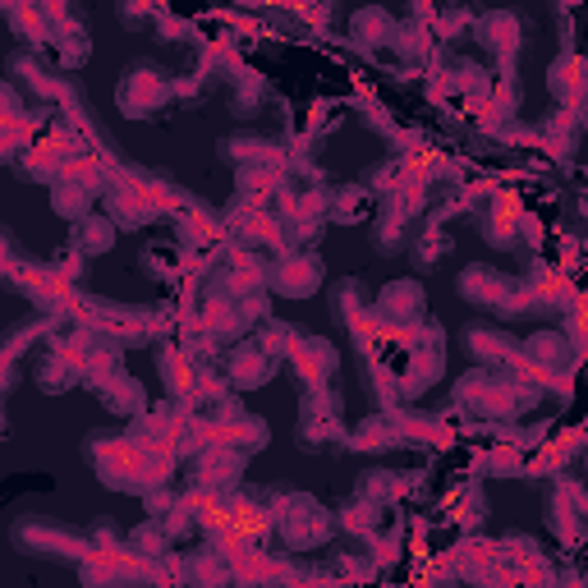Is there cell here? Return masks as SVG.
Masks as SVG:
<instances>
[{"mask_svg": "<svg viewBox=\"0 0 588 588\" xmlns=\"http://www.w3.org/2000/svg\"><path fill=\"white\" fill-rule=\"evenodd\" d=\"M87 460L97 464L102 483L120 492H147L171 474V455L157 437H102L97 432V437H87Z\"/></svg>", "mask_w": 588, "mask_h": 588, "instance_id": "6da1fadb", "label": "cell"}, {"mask_svg": "<svg viewBox=\"0 0 588 588\" xmlns=\"http://www.w3.org/2000/svg\"><path fill=\"white\" fill-rule=\"evenodd\" d=\"M543 386L529 378V368H474L470 378L455 386V405L487 414V419H510L538 405Z\"/></svg>", "mask_w": 588, "mask_h": 588, "instance_id": "7a4b0ae2", "label": "cell"}, {"mask_svg": "<svg viewBox=\"0 0 588 588\" xmlns=\"http://www.w3.org/2000/svg\"><path fill=\"white\" fill-rule=\"evenodd\" d=\"M14 547L28 556H55V561H83V556H92L87 534H70V529L47 524L38 515H23L14 524Z\"/></svg>", "mask_w": 588, "mask_h": 588, "instance_id": "3957f363", "label": "cell"}, {"mask_svg": "<svg viewBox=\"0 0 588 588\" xmlns=\"http://www.w3.org/2000/svg\"><path fill=\"white\" fill-rule=\"evenodd\" d=\"M276 524H281V534L295 551H308V547H322L331 538V510L318 506L313 497H303V492H295V497H281V506H276Z\"/></svg>", "mask_w": 588, "mask_h": 588, "instance_id": "277c9868", "label": "cell"}, {"mask_svg": "<svg viewBox=\"0 0 588 588\" xmlns=\"http://www.w3.org/2000/svg\"><path fill=\"white\" fill-rule=\"evenodd\" d=\"M519 281L497 267H464L460 271V299H470L478 308H492V313H519L524 299H519Z\"/></svg>", "mask_w": 588, "mask_h": 588, "instance_id": "5b68a950", "label": "cell"}, {"mask_svg": "<svg viewBox=\"0 0 588 588\" xmlns=\"http://www.w3.org/2000/svg\"><path fill=\"white\" fill-rule=\"evenodd\" d=\"M171 97H175L171 79H166L162 70H152V65H134V70L125 74V83H120V92H115L120 111L134 115V120H138V115H157Z\"/></svg>", "mask_w": 588, "mask_h": 588, "instance_id": "8992f818", "label": "cell"}, {"mask_svg": "<svg viewBox=\"0 0 588 588\" xmlns=\"http://www.w3.org/2000/svg\"><path fill=\"white\" fill-rule=\"evenodd\" d=\"M286 363H290V373H295V378L303 382V391H308V386H322V382H331V378H336L340 350L331 345L327 336H308V331H299V340L290 345Z\"/></svg>", "mask_w": 588, "mask_h": 588, "instance_id": "52a82bcc", "label": "cell"}, {"mask_svg": "<svg viewBox=\"0 0 588 588\" xmlns=\"http://www.w3.org/2000/svg\"><path fill=\"white\" fill-rule=\"evenodd\" d=\"M322 262L313 254H286V258H276L271 271H267V290L276 295H286V299H308V295H318L322 286Z\"/></svg>", "mask_w": 588, "mask_h": 588, "instance_id": "ba28073f", "label": "cell"}, {"mask_svg": "<svg viewBox=\"0 0 588 588\" xmlns=\"http://www.w3.org/2000/svg\"><path fill=\"white\" fill-rule=\"evenodd\" d=\"M474 38L502 60V70H510V60H515V51L524 42V23L510 10H487L483 19H474Z\"/></svg>", "mask_w": 588, "mask_h": 588, "instance_id": "9c48e42d", "label": "cell"}, {"mask_svg": "<svg viewBox=\"0 0 588 588\" xmlns=\"http://www.w3.org/2000/svg\"><path fill=\"white\" fill-rule=\"evenodd\" d=\"M373 318H378L382 327H391V331L419 322V318H423V286H419V281H391V286L378 295V303H373Z\"/></svg>", "mask_w": 588, "mask_h": 588, "instance_id": "30bf717a", "label": "cell"}, {"mask_svg": "<svg viewBox=\"0 0 588 588\" xmlns=\"http://www.w3.org/2000/svg\"><path fill=\"white\" fill-rule=\"evenodd\" d=\"M97 189H102V184H97V175H92V171H79L74 175V166H65V171L55 175V184H51V207L60 216H70V221H79V216H87Z\"/></svg>", "mask_w": 588, "mask_h": 588, "instance_id": "8fae6325", "label": "cell"}, {"mask_svg": "<svg viewBox=\"0 0 588 588\" xmlns=\"http://www.w3.org/2000/svg\"><path fill=\"white\" fill-rule=\"evenodd\" d=\"M79 373H83V359H74L65 345H55V340L47 336V354L38 359V386L42 391H51V395H60V391H70L74 382H79Z\"/></svg>", "mask_w": 588, "mask_h": 588, "instance_id": "7c38bea8", "label": "cell"}, {"mask_svg": "<svg viewBox=\"0 0 588 588\" xmlns=\"http://www.w3.org/2000/svg\"><path fill=\"white\" fill-rule=\"evenodd\" d=\"M470 354L483 359V368H524L519 350H515V340L497 327H470Z\"/></svg>", "mask_w": 588, "mask_h": 588, "instance_id": "4fadbf2b", "label": "cell"}, {"mask_svg": "<svg viewBox=\"0 0 588 588\" xmlns=\"http://www.w3.org/2000/svg\"><path fill=\"white\" fill-rule=\"evenodd\" d=\"M271 373H276V359H271L262 345H235V350H230L226 378H230L235 386H262V382H271Z\"/></svg>", "mask_w": 588, "mask_h": 588, "instance_id": "5bb4252c", "label": "cell"}, {"mask_svg": "<svg viewBox=\"0 0 588 588\" xmlns=\"http://www.w3.org/2000/svg\"><path fill=\"white\" fill-rule=\"evenodd\" d=\"M519 359L524 368H538V373H551V368H561L566 373V363H570V345L556 331H534L529 340L519 345Z\"/></svg>", "mask_w": 588, "mask_h": 588, "instance_id": "9a60e30c", "label": "cell"}, {"mask_svg": "<svg viewBox=\"0 0 588 588\" xmlns=\"http://www.w3.org/2000/svg\"><path fill=\"white\" fill-rule=\"evenodd\" d=\"M350 432L340 427V414H299V442L303 451H345Z\"/></svg>", "mask_w": 588, "mask_h": 588, "instance_id": "2e32d148", "label": "cell"}, {"mask_svg": "<svg viewBox=\"0 0 588 588\" xmlns=\"http://www.w3.org/2000/svg\"><path fill=\"white\" fill-rule=\"evenodd\" d=\"M6 19H10V28H14V38H23L28 47H42V42H51V14L38 6V0H10V10H6Z\"/></svg>", "mask_w": 588, "mask_h": 588, "instance_id": "e0dca14e", "label": "cell"}, {"mask_svg": "<svg viewBox=\"0 0 588 588\" xmlns=\"http://www.w3.org/2000/svg\"><path fill=\"white\" fill-rule=\"evenodd\" d=\"M19 166H23V175H33L42 184H55V175L70 166V157H65V147H60V143H33V147H19Z\"/></svg>", "mask_w": 588, "mask_h": 588, "instance_id": "ac0fdd59", "label": "cell"}, {"mask_svg": "<svg viewBox=\"0 0 588 588\" xmlns=\"http://www.w3.org/2000/svg\"><path fill=\"white\" fill-rule=\"evenodd\" d=\"M10 74H14V83L33 87L38 97H55V92H65V83H60L33 51H14V55H10Z\"/></svg>", "mask_w": 588, "mask_h": 588, "instance_id": "d6986e66", "label": "cell"}, {"mask_svg": "<svg viewBox=\"0 0 588 588\" xmlns=\"http://www.w3.org/2000/svg\"><path fill=\"white\" fill-rule=\"evenodd\" d=\"M115 244V221L111 216H79V226H74V249L83 254V258H97V254H106Z\"/></svg>", "mask_w": 588, "mask_h": 588, "instance_id": "ffe728a7", "label": "cell"}, {"mask_svg": "<svg viewBox=\"0 0 588 588\" xmlns=\"http://www.w3.org/2000/svg\"><path fill=\"white\" fill-rule=\"evenodd\" d=\"M368 203H373V189H368V184H345V189H336L327 198V216L340 226H354L368 216Z\"/></svg>", "mask_w": 588, "mask_h": 588, "instance_id": "44dd1931", "label": "cell"}, {"mask_svg": "<svg viewBox=\"0 0 588 588\" xmlns=\"http://www.w3.org/2000/svg\"><path fill=\"white\" fill-rule=\"evenodd\" d=\"M97 395H102V405L115 410V414H138L143 410V386L130 373H120V368L97 386Z\"/></svg>", "mask_w": 588, "mask_h": 588, "instance_id": "7402d4cb", "label": "cell"}, {"mask_svg": "<svg viewBox=\"0 0 588 588\" xmlns=\"http://www.w3.org/2000/svg\"><path fill=\"white\" fill-rule=\"evenodd\" d=\"M331 313H336L340 327H354L368 313V295H363V286L354 281V276H345V281L331 286Z\"/></svg>", "mask_w": 588, "mask_h": 588, "instance_id": "603a6c76", "label": "cell"}, {"mask_svg": "<svg viewBox=\"0 0 588 588\" xmlns=\"http://www.w3.org/2000/svg\"><path fill=\"white\" fill-rule=\"evenodd\" d=\"M350 38L359 47H382V42L395 38V19L386 10H359L354 23H350Z\"/></svg>", "mask_w": 588, "mask_h": 588, "instance_id": "cb8c5ba5", "label": "cell"}, {"mask_svg": "<svg viewBox=\"0 0 588 588\" xmlns=\"http://www.w3.org/2000/svg\"><path fill=\"white\" fill-rule=\"evenodd\" d=\"M579 83H584V74H579V55H575V51H566V55L551 65L547 87H551L566 106H579Z\"/></svg>", "mask_w": 588, "mask_h": 588, "instance_id": "d4e9b609", "label": "cell"}, {"mask_svg": "<svg viewBox=\"0 0 588 588\" xmlns=\"http://www.w3.org/2000/svg\"><path fill=\"white\" fill-rule=\"evenodd\" d=\"M221 157L235 166H267V162H276V143L271 138H226Z\"/></svg>", "mask_w": 588, "mask_h": 588, "instance_id": "484cf974", "label": "cell"}, {"mask_svg": "<svg viewBox=\"0 0 588 588\" xmlns=\"http://www.w3.org/2000/svg\"><path fill=\"white\" fill-rule=\"evenodd\" d=\"M226 87H230L235 115H254V111H258V102H262V79H258V74H249V70L226 74Z\"/></svg>", "mask_w": 588, "mask_h": 588, "instance_id": "4316f807", "label": "cell"}, {"mask_svg": "<svg viewBox=\"0 0 588 588\" xmlns=\"http://www.w3.org/2000/svg\"><path fill=\"white\" fill-rule=\"evenodd\" d=\"M405 492V474H391V470H368L363 478H359V497H368V502H391V497H400Z\"/></svg>", "mask_w": 588, "mask_h": 588, "instance_id": "83f0119b", "label": "cell"}, {"mask_svg": "<svg viewBox=\"0 0 588 588\" xmlns=\"http://www.w3.org/2000/svg\"><path fill=\"white\" fill-rule=\"evenodd\" d=\"M405 244H410V254H414V258H419L423 267L442 262V254L451 249V239L442 235V226H423V230H419V235H410Z\"/></svg>", "mask_w": 588, "mask_h": 588, "instance_id": "f1b7e54d", "label": "cell"}, {"mask_svg": "<svg viewBox=\"0 0 588 588\" xmlns=\"http://www.w3.org/2000/svg\"><path fill=\"white\" fill-rule=\"evenodd\" d=\"M51 38H60V60H65V65H83V60H87V51H92L83 28L65 23V19H60V23L51 28Z\"/></svg>", "mask_w": 588, "mask_h": 588, "instance_id": "f546056e", "label": "cell"}, {"mask_svg": "<svg viewBox=\"0 0 588 588\" xmlns=\"http://www.w3.org/2000/svg\"><path fill=\"white\" fill-rule=\"evenodd\" d=\"M299 331H303V327H290V322H267V327L258 331V340H262V350H267L271 359H286V354H290V345L299 340Z\"/></svg>", "mask_w": 588, "mask_h": 588, "instance_id": "4dcf8cb0", "label": "cell"}, {"mask_svg": "<svg viewBox=\"0 0 588 588\" xmlns=\"http://www.w3.org/2000/svg\"><path fill=\"white\" fill-rule=\"evenodd\" d=\"M395 51L400 55H410V60H419V55H427V47H432V38L423 33V28L419 23H395Z\"/></svg>", "mask_w": 588, "mask_h": 588, "instance_id": "1f68e13d", "label": "cell"}, {"mask_svg": "<svg viewBox=\"0 0 588 588\" xmlns=\"http://www.w3.org/2000/svg\"><path fill=\"white\" fill-rule=\"evenodd\" d=\"M483 239L492 244V249H510V244H515V221H510L506 212L487 216V221H483Z\"/></svg>", "mask_w": 588, "mask_h": 588, "instance_id": "d6a6232c", "label": "cell"}, {"mask_svg": "<svg viewBox=\"0 0 588 588\" xmlns=\"http://www.w3.org/2000/svg\"><path fill=\"white\" fill-rule=\"evenodd\" d=\"M483 470H487V474H519V451H515V442L502 446L497 455H487V460H483Z\"/></svg>", "mask_w": 588, "mask_h": 588, "instance_id": "836d02e7", "label": "cell"}, {"mask_svg": "<svg viewBox=\"0 0 588 588\" xmlns=\"http://www.w3.org/2000/svg\"><path fill=\"white\" fill-rule=\"evenodd\" d=\"M470 23H474V19L464 14V10H446V14L437 19V33H442V38H455V33H464Z\"/></svg>", "mask_w": 588, "mask_h": 588, "instance_id": "e575fe53", "label": "cell"}, {"mask_svg": "<svg viewBox=\"0 0 588 588\" xmlns=\"http://www.w3.org/2000/svg\"><path fill=\"white\" fill-rule=\"evenodd\" d=\"M120 19H125V23H147V0H120Z\"/></svg>", "mask_w": 588, "mask_h": 588, "instance_id": "d590c367", "label": "cell"}, {"mask_svg": "<svg viewBox=\"0 0 588 588\" xmlns=\"http://www.w3.org/2000/svg\"><path fill=\"white\" fill-rule=\"evenodd\" d=\"M0 437H6V410H0Z\"/></svg>", "mask_w": 588, "mask_h": 588, "instance_id": "8d00e7d4", "label": "cell"}, {"mask_svg": "<svg viewBox=\"0 0 588 588\" xmlns=\"http://www.w3.org/2000/svg\"><path fill=\"white\" fill-rule=\"evenodd\" d=\"M6 10H10V0H0V14H6Z\"/></svg>", "mask_w": 588, "mask_h": 588, "instance_id": "74e56055", "label": "cell"}]
</instances>
